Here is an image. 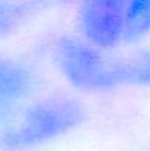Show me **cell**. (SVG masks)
Listing matches in <instances>:
<instances>
[{"label":"cell","mask_w":150,"mask_h":151,"mask_svg":"<svg viewBox=\"0 0 150 151\" xmlns=\"http://www.w3.org/2000/svg\"><path fill=\"white\" fill-rule=\"evenodd\" d=\"M43 82V73L34 63L22 59H0V125L40 96Z\"/></svg>","instance_id":"4"},{"label":"cell","mask_w":150,"mask_h":151,"mask_svg":"<svg viewBox=\"0 0 150 151\" xmlns=\"http://www.w3.org/2000/svg\"><path fill=\"white\" fill-rule=\"evenodd\" d=\"M90 111L78 97L37 96L0 125V151H34L74 134Z\"/></svg>","instance_id":"1"},{"label":"cell","mask_w":150,"mask_h":151,"mask_svg":"<svg viewBox=\"0 0 150 151\" xmlns=\"http://www.w3.org/2000/svg\"><path fill=\"white\" fill-rule=\"evenodd\" d=\"M150 37V0H128L124 46H136Z\"/></svg>","instance_id":"6"},{"label":"cell","mask_w":150,"mask_h":151,"mask_svg":"<svg viewBox=\"0 0 150 151\" xmlns=\"http://www.w3.org/2000/svg\"><path fill=\"white\" fill-rule=\"evenodd\" d=\"M69 1H78V0H50V3H69Z\"/></svg>","instance_id":"8"},{"label":"cell","mask_w":150,"mask_h":151,"mask_svg":"<svg viewBox=\"0 0 150 151\" xmlns=\"http://www.w3.org/2000/svg\"><path fill=\"white\" fill-rule=\"evenodd\" d=\"M91 44L80 34H57L50 59L62 79L81 94H109L124 87L121 59Z\"/></svg>","instance_id":"2"},{"label":"cell","mask_w":150,"mask_h":151,"mask_svg":"<svg viewBox=\"0 0 150 151\" xmlns=\"http://www.w3.org/2000/svg\"><path fill=\"white\" fill-rule=\"evenodd\" d=\"M121 68L125 88H150V47L121 59Z\"/></svg>","instance_id":"7"},{"label":"cell","mask_w":150,"mask_h":151,"mask_svg":"<svg viewBox=\"0 0 150 151\" xmlns=\"http://www.w3.org/2000/svg\"><path fill=\"white\" fill-rule=\"evenodd\" d=\"M128 0H78V34L106 51L124 44V25Z\"/></svg>","instance_id":"3"},{"label":"cell","mask_w":150,"mask_h":151,"mask_svg":"<svg viewBox=\"0 0 150 151\" xmlns=\"http://www.w3.org/2000/svg\"><path fill=\"white\" fill-rule=\"evenodd\" d=\"M49 0H0V41L15 35Z\"/></svg>","instance_id":"5"}]
</instances>
